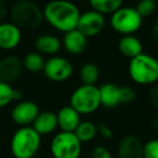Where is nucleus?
<instances>
[{
	"label": "nucleus",
	"mask_w": 158,
	"mask_h": 158,
	"mask_svg": "<svg viewBox=\"0 0 158 158\" xmlns=\"http://www.w3.org/2000/svg\"><path fill=\"white\" fill-rule=\"evenodd\" d=\"M32 127L41 137L52 135L59 128V126H57L56 113L49 110L40 111L39 115L35 119Z\"/></svg>",
	"instance_id": "16"
},
{
	"label": "nucleus",
	"mask_w": 158,
	"mask_h": 158,
	"mask_svg": "<svg viewBox=\"0 0 158 158\" xmlns=\"http://www.w3.org/2000/svg\"><path fill=\"white\" fill-rule=\"evenodd\" d=\"M70 106L80 115H90L97 112L102 106L99 87L81 84L70 95Z\"/></svg>",
	"instance_id": "5"
},
{
	"label": "nucleus",
	"mask_w": 158,
	"mask_h": 158,
	"mask_svg": "<svg viewBox=\"0 0 158 158\" xmlns=\"http://www.w3.org/2000/svg\"><path fill=\"white\" fill-rule=\"evenodd\" d=\"M80 81L84 85H97L100 80V69L93 63L82 64L79 71Z\"/></svg>",
	"instance_id": "23"
},
{
	"label": "nucleus",
	"mask_w": 158,
	"mask_h": 158,
	"mask_svg": "<svg viewBox=\"0 0 158 158\" xmlns=\"http://www.w3.org/2000/svg\"><path fill=\"white\" fill-rule=\"evenodd\" d=\"M22 100H23V94H22V92L19 89H15L14 90V101L19 102V101H22Z\"/></svg>",
	"instance_id": "33"
},
{
	"label": "nucleus",
	"mask_w": 158,
	"mask_h": 158,
	"mask_svg": "<svg viewBox=\"0 0 158 158\" xmlns=\"http://www.w3.org/2000/svg\"><path fill=\"white\" fill-rule=\"evenodd\" d=\"M74 133L77 137V139H78L82 144L90 143V142H92L97 135V124H94L92 121H88V119L81 121L78 127L76 128V130L74 131Z\"/></svg>",
	"instance_id": "20"
},
{
	"label": "nucleus",
	"mask_w": 158,
	"mask_h": 158,
	"mask_svg": "<svg viewBox=\"0 0 158 158\" xmlns=\"http://www.w3.org/2000/svg\"><path fill=\"white\" fill-rule=\"evenodd\" d=\"M102 106L115 109L121 104L120 102V86L114 83H105L99 87Z\"/></svg>",
	"instance_id": "19"
},
{
	"label": "nucleus",
	"mask_w": 158,
	"mask_h": 158,
	"mask_svg": "<svg viewBox=\"0 0 158 158\" xmlns=\"http://www.w3.org/2000/svg\"><path fill=\"white\" fill-rule=\"evenodd\" d=\"M124 0H89L91 10H94L101 14H111L116 12L122 6Z\"/></svg>",
	"instance_id": "22"
},
{
	"label": "nucleus",
	"mask_w": 158,
	"mask_h": 158,
	"mask_svg": "<svg viewBox=\"0 0 158 158\" xmlns=\"http://www.w3.org/2000/svg\"><path fill=\"white\" fill-rule=\"evenodd\" d=\"M144 143L138 135H127L120 139L117 145L118 158H143Z\"/></svg>",
	"instance_id": "12"
},
{
	"label": "nucleus",
	"mask_w": 158,
	"mask_h": 158,
	"mask_svg": "<svg viewBox=\"0 0 158 158\" xmlns=\"http://www.w3.org/2000/svg\"><path fill=\"white\" fill-rule=\"evenodd\" d=\"M10 17L20 29H35L43 21L42 9L32 0H17L10 9Z\"/></svg>",
	"instance_id": "4"
},
{
	"label": "nucleus",
	"mask_w": 158,
	"mask_h": 158,
	"mask_svg": "<svg viewBox=\"0 0 158 158\" xmlns=\"http://www.w3.org/2000/svg\"><path fill=\"white\" fill-rule=\"evenodd\" d=\"M24 68L20 56L10 54L0 59V81L13 83L22 75Z\"/></svg>",
	"instance_id": "11"
},
{
	"label": "nucleus",
	"mask_w": 158,
	"mask_h": 158,
	"mask_svg": "<svg viewBox=\"0 0 158 158\" xmlns=\"http://www.w3.org/2000/svg\"><path fill=\"white\" fill-rule=\"evenodd\" d=\"M157 3L155 0H140L137 3L135 10L142 16V19L148 17L156 11Z\"/></svg>",
	"instance_id": "25"
},
{
	"label": "nucleus",
	"mask_w": 158,
	"mask_h": 158,
	"mask_svg": "<svg viewBox=\"0 0 158 158\" xmlns=\"http://www.w3.org/2000/svg\"><path fill=\"white\" fill-rule=\"evenodd\" d=\"M22 61H23L24 70L28 71L30 73L42 72L44 64H46L44 56L38 52H30L26 54L22 58Z\"/></svg>",
	"instance_id": "21"
},
{
	"label": "nucleus",
	"mask_w": 158,
	"mask_h": 158,
	"mask_svg": "<svg viewBox=\"0 0 158 158\" xmlns=\"http://www.w3.org/2000/svg\"><path fill=\"white\" fill-rule=\"evenodd\" d=\"M128 73L135 84L141 86H153L158 83V59L152 55L142 53L130 59Z\"/></svg>",
	"instance_id": "3"
},
{
	"label": "nucleus",
	"mask_w": 158,
	"mask_h": 158,
	"mask_svg": "<svg viewBox=\"0 0 158 158\" xmlns=\"http://www.w3.org/2000/svg\"><path fill=\"white\" fill-rule=\"evenodd\" d=\"M148 99L152 106L158 112V83L152 86L148 93Z\"/></svg>",
	"instance_id": "30"
},
{
	"label": "nucleus",
	"mask_w": 158,
	"mask_h": 158,
	"mask_svg": "<svg viewBox=\"0 0 158 158\" xmlns=\"http://www.w3.org/2000/svg\"><path fill=\"white\" fill-rule=\"evenodd\" d=\"M22 41V31L12 22L0 24V50L11 51L16 48Z\"/></svg>",
	"instance_id": "13"
},
{
	"label": "nucleus",
	"mask_w": 158,
	"mask_h": 158,
	"mask_svg": "<svg viewBox=\"0 0 158 158\" xmlns=\"http://www.w3.org/2000/svg\"><path fill=\"white\" fill-rule=\"evenodd\" d=\"M137 98V93L129 86H120V102L121 104H129Z\"/></svg>",
	"instance_id": "27"
},
{
	"label": "nucleus",
	"mask_w": 158,
	"mask_h": 158,
	"mask_svg": "<svg viewBox=\"0 0 158 158\" xmlns=\"http://www.w3.org/2000/svg\"><path fill=\"white\" fill-rule=\"evenodd\" d=\"M56 118L60 130L65 132H74L81 122V115L68 104L62 106L57 111Z\"/></svg>",
	"instance_id": "14"
},
{
	"label": "nucleus",
	"mask_w": 158,
	"mask_h": 158,
	"mask_svg": "<svg viewBox=\"0 0 158 158\" xmlns=\"http://www.w3.org/2000/svg\"><path fill=\"white\" fill-rule=\"evenodd\" d=\"M91 158H113V155L106 146L97 145L91 152Z\"/></svg>",
	"instance_id": "28"
},
{
	"label": "nucleus",
	"mask_w": 158,
	"mask_h": 158,
	"mask_svg": "<svg viewBox=\"0 0 158 158\" xmlns=\"http://www.w3.org/2000/svg\"><path fill=\"white\" fill-rule=\"evenodd\" d=\"M8 14V4L4 0H0V24L4 21Z\"/></svg>",
	"instance_id": "31"
},
{
	"label": "nucleus",
	"mask_w": 158,
	"mask_h": 158,
	"mask_svg": "<svg viewBox=\"0 0 158 158\" xmlns=\"http://www.w3.org/2000/svg\"><path fill=\"white\" fill-rule=\"evenodd\" d=\"M40 113L39 106L32 100H22L14 104L11 110V121L17 127L33 126Z\"/></svg>",
	"instance_id": "9"
},
{
	"label": "nucleus",
	"mask_w": 158,
	"mask_h": 158,
	"mask_svg": "<svg viewBox=\"0 0 158 158\" xmlns=\"http://www.w3.org/2000/svg\"><path fill=\"white\" fill-rule=\"evenodd\" d=\"M49 150L52 158H80L82 143L74 132L60 131L51 139Z\"/></svg>",
	"instance_id": "6"
},
{
	"label": "nucleus",
	"mask_w": 158,
	"mask_h": 158,
	"mask_svg": "<svg viewBox=\"0 0 158 158\" xmlns=\"http://www.w3.org/2000/svg\"><path fill=\"white\" fill-rule=\"evenodd\" d=\"M62 43L68 54L79 55L84 53L88 46V38L82 35L78 29H74L70 32L64 33Z\"/></svg>",
	"instance_id": "15"
},
{
	"label": "nucleus",
	"mask_w": 158,
	"mask_h": 158,
	"mask_svg": "<svg viewBox=\"0 0 158 158\" xmlns=\"http://www.w3.org/2000/svg\"><path fill=\"white\" fill-rule=\"evenodd\" d=\"M143 158H158V139H151L144 143Z\"/></svg>",
	"instance_id": "26"
},
{
	"label": "nucleus",
	"mask_w": 158,
	"mask_h": 158,
	"mask_svg": "<svg viewBox=\"0 0 158 158\" xmlns=\"http://www.w3.org/2000/svg\"><path fill=\"white\" fill-rule=\"evenodd\" d=\"M143 24V19L135 8L121 6L110 17V25L114 31L121 35H134Z\"/></svg>",
	"instance_id": "7"
},
{
	"label": "nucleus",
	"mask_w": 158,
	"mask_h": 158,
	"mask_svg": "<svg viewBox=\"0 0 158 158\" xmlns=\"http://www.w3.org/2000/svg\"><path fill=\"white\" fill-rule=\"evenodd\" d=\"M42 137L30 127H19L10 140V152L14 158H34L39 153Z\"/></svg>",
	"instance_id": "2"
},
{
	"label": "nucleus",
	"mask_w": 158,
	"mask_h": 158,
	"mask_svg": "<svg viewBox=\"0 0 158 158\" xmlns=\"http://www.w3.org/2000/svg\"><path fill=\"white\" fill-rule=\"evenodd\" d=\"M6 2H15V1H17V0H4Z\"/></svg>",
	"instance_id": "34"
},
{
	"label": "nucleus",
	"mask_w": 158,
	"mask_h": 158,
	"mask_svg": "<svg viewBox=\"0 0 158 158\" xmlns=\"http://www.w3.org/2000/svg\"><path fill=\"white\" fill-rule=\"evenodd\" d=\"M151 35H152V39L154 40L156 43H158V17L155 19L154 24H153V26H152Z\"/></svg>",
	"instance_id": "32"
},
{
	"label": "nucleus",
	"mask_w": 158,
	"mask_h": 158,
	"mask_svg": "<svg viewBox=\"0 0 158 158\" xmlns=\"http://www.w3.org/2000/svg\"><path fill=\"white\" fill-rule=\"evenodd\" d=\"M105 24V15L94 10H89L80 14L77 29L87 38H92L103 31Z\"/></svg>",
	"instance_id": "10"
},
{
	"label": "nucleus",
	"mask_w": 158,
	"mask_h": 158,
	"mask_svg": "<svg viewBox=\"0 0 158 158\" xmlns=\"http://www.w3.org/2000/svg\"><path fill=\"white\" fill-rule=\"evenodd\" d=\"M97 135H99L100 137L105 140L113 139V137H114V131H113V129L111 128L110 126L106 125V124L100 123V124H97Z\"/></svg>",
	"instance_id": "29"
},
{
	"label": "nucleus",
	"mask_w": 158,
	"mask_h": 158,
	"mask_svg": "<svg viewBox=\"0 0 158 158\" xmlns=\"http://www.w3.org/2000/svg\"><path fill=\"white\" fill-rule=\"evenodd\" d=\"M118 51L122 56L132 59L143 53V44L134 35H122L118 41Z\"/></svg>",
	"instance_id": "18"
},
{
	"label": "nucleus",
	"mask_w": 158,
	"mask_h": 158,
	"mask_svg": "<svg viewBox=\"0 0 158 158\" xmlns=\"http://www.w3.org/2000/svg\"><path fill=\"white\" fill-rule=\"evenodd\" d=\"M42 72L49 81L63 83L72 77L74 73V66L65 57L51 56L46 60Z\"/></svg>",
	"instance_id": "8"
},
{
	"label": "nucleus",
	"mask_w": 158,
	"mask_h": 158,
	"mask_svg": "<svg viewBox=\"0 0 158 158\" xmlns=\"http://www.w3.org/2000/svg\"><path fill=\"white\" fill-rule=\"evenodd\" d=\"M36 52L41 55L54 56L60 52L62 46V42L56 35H41L35 39L34 42Z\"/></svg>",
	"instance_id": "17"
},
{
	"label": "nucleus",
	"mask_w": 158,
	"mask_h": 158,
	"mask_svg": "<svg viewBox=\"0 0 158 158\" xmlns=\"http://www.w3.org/2000/svg\"><path fill=\"white\" fill-rule=\"evenodd\" d=\"M43 19L55 30L70 32L77 29L79 8L70 0H50L42 9Z\"/></svg>",
	"instance_id": "1"
},
{
	"label": "nucleus",
	"mask_w": 158,
	"mask_h": 158,
	"mask_svg": "<svg viewBox=\"0 0 158 158\" xmlns=\"http://www.w3.org/2000/svg\"><path fill=\"white\" fill-rule=\"evenodd\" d=\"M14 90L10 83L0 81V109H4L14 101Z\"/></svg>",
	"instance_id": "24"
}]
</instances>
